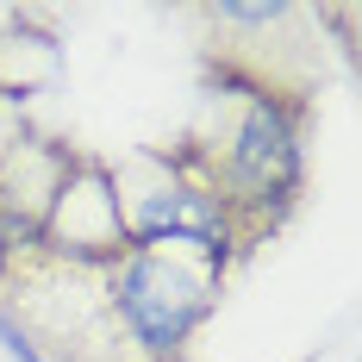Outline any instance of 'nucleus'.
I'll use <instances>...</instances> for the list:
<instances>
[{
  "label": "nucleus",
  "instance_id": "1",
  "mask_svg": "<svg viewBox=\"0 0 362 362\" xmlns=\"http://www.w3.org/2000/svg\"><path fill=\"white\" fill-rule=\"evenodd\" d=\"M213 119L181 125L163 150L206 194L231 275L288 231L313 194V125L325 100H288L256 88H200Z\"/></svg>",
  "mask_w": 362,
  "mask_h": 362
},
{
  "label": "nucleus",
  "instance_id": "2",
  "mask_svg": "<svg viewBox=\"0 0 362 362\" xmlns=\"http://www.w3.org/2000/svg\"><path fill=\"white\" fill-rule=\"evenodd\" d=\"M194 32L200 88H256L288 100H325V25L319 6L300 0H194L181 6Z\"/></svg>",
  "mask_w": 362,
  "mask_h": 362
},
{
  "label": "nucleus",
  "instance_id": "3",
  "mask_svg": "<svg viewBox=\"0 0 362 362\" xmlns=\"http://www.w3.org/2000/svg\"><path fill=\"white\" fill-rule=\"evenodd\" d=\"M81 138L50 132L37 119H13L0 132V269L13 256L37 250L44 218L57 206V187L69 175V156Z\"/></svg>",
  "mask_w": 362,
  "mask_h": 362
},
{
  "label": "nucleus",
  "instance_id": "4",
  "mask_svg": "<svg viewBox=\"0 0 362 362\" xmlns=\"http://www.w3.org/2000/svg\"><path fill=\"white\" fill-rule=\"evenodd\" d=\"M112 187H119V213H125L132 244L194 238V244H206V250L225 256L218 218H213V206H206V194L181 175V163L163 150V138H156V144H138L132 156H119V163H112ZM225 269H231V262H225Z\"/></svg>",
  "mask_w": 362,
  "mask_h": 362
},
{
  "label": "nucleus",
  "instance_id": "5",
  "mask_svg": "<svg viewBox=\"0 0 362 362\" xmlns=\"http://www.w3.org/2000/svg\"><path fill=\"white\" fill-rule=\"evenodd\" d=\"M37 250L57 256V262H119L132 250V231H125V213H119V187H112V156H100L94 144H75Z\"/></svg>",
  "mask_w": 362,
  "mask_h": 362
}]
</instances>
